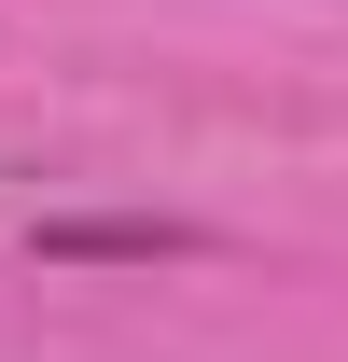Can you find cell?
I'll list each match as a JSON object with an SVG mask.
<instances>
[{
	"label": "cell",
	"mask_w": 348,
	"mask_h": 362,
	"mask_svg": "<svg viewBox=\"0 0 348 362\" xmlns=\"http://www.w3.org/2000/svg\"><path fill=\"white\" fill-rule=\"evenodd\" d=\"M42 251H70V265H153V251H181V223H42Z\"/></svg>",
	"instance_id": "obj_1"
}]
</instances>
